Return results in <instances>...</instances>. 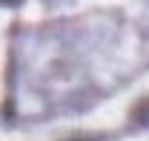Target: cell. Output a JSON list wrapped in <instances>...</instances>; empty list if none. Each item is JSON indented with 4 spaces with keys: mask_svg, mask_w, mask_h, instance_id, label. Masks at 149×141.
Listing matches in <instances>:
<instances>
[{
    "mask_svg": "<svg viewBox=\"0 0 149 141\" xmlns=\"http://www.w3.org/2000/svg\"><path fill=\"white\" fill-rule=\"evenodd\" d=\"M134 118H136L139 123H149V99H147V102H141V105L136 107V113H134Z\"/></svg>",
    "mask_w": 149,
    "mask_h": 141,
    "instance_id": "obj_1",
    "label": "cell"
}]
</instances>
